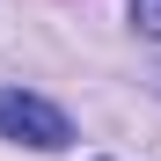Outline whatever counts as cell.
Here are the masks:
<instances>
[{"mask_svg":"<svg viewBox=\"0 0 161 161\" xmlns=\"http://www.w3.org/2000/svg\"><path fill=\"white\" fill-rule=\"evenodd\" d=\"M0 139L59 154V147H73V125H66V110H51V103L30 95V88H0Z\"/></svg>","mask_w":161,"mask_h":161,"instance_id":"cell-1","label":"cell"},{"mask_svg":"<svg viewBox=\"0 0 161 161\" xmlns=\"http://www.w3.org/2000/svg\"><path fill=\"white\" fill-rule=\"evenodd\" d=\"M132 30H139V37H161V0H132Z\"/></svg>","mask_w":161,"mask_h":161,"instance_id":"cell-2","label":"cell"}]
</instances>
